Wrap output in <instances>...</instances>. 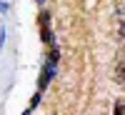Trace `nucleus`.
I'll return each mask as SVG.
<instances>
[{"instance_id":"obj_1","label":"nucleus","mask_w":125,"mask_h":115,"mask_svg":"<svg viewBox=\"0 0 125 115\" xmlns=\"http://www.w3.org/2000/svg\"><path fill=\"white\" fill-rule=\"evenodd\" d=\"M53 75H55V65H45V68H43V75H40V83H38L40 93H43V90H45V85L53 80Z\"/></svg>"},{"instance_id":"obj_2","label":"nucleus","mask_w":125,"mask_h":115,"mask_svg":"<svg viewBox=\"0 0 125 115\" xmlns=\"http://www.w3.org/2000/svg\"><path fill=\"white\" fill-rule=\"evenodd\" d=\"M115 80H118V83H123V80H125V70H123V53L118 55V68H115Z\"/></svg>"},{"instance_id":"obj_3","label":"nucleus","mask_w":125,"mask_h":115,"mask_svg":"<svg viewBox=\"0 0 125 115\" xmlns=\"http://www.w3.org/2000/svg\"><path fill=\"white\" fill-rule=\"evenodd\" d=\"M38 18H40V25H43V28H50V18H53V15H50L48 10H43V13H40Z\"/></svg>"},{"instance_id":"obj_4","label":"nucleus","mask_w":125,"mask_h":115,"mask_svg":"<svg viewBox=\"0 0 125 115\" xmlns=\"http://www.w3.org/2000/svg\"><path fill=\"white\" fill-rule=\"evenodd\" d=\"M43 40L50 45H55V40H53V33H50V28H43Z\"/></svg>"},{"instance_id":"obj_5","label":"nucleus","mask_w":125,"mask_h":115,"mask_svg":"<svg viewBox=\"0 0 125 115\" xmlns=\"http://www.w3.org/2000/svg\"><path fill=\"white\" fill-rule=\"evenodd\" d=\"M115 115H123V98H118L115 103Z\"/></svg>"},{"instance_id":"obj_6","label":"nucleus","mask_w":125,"mask_h":115,"mask_svg":"<svg viewBox=\"0 0 125 115\" xmlns=\"http://www.w3.org/2000/svg\"><path fill=\"white\" fill-rule=\"evenodd\" d=\"M5 45V28H0V48Z\"/></svg>"},{"instance_id":"obj_7","label":"nucleus","mask_w":125,"mask_h":115,"mask_svg":"<svg viewBox=\"0 0 125 115\" xmlns=\"http://www.w3.org/2000/svg\"><path fill=\"white\" fill-rule=\"evenodd\" d=\"M5 10H8V3L3 0V3H0V13H5Z\"/></svg>"},{"instance_id":"obj_8","label":"nucleus","mask_w":125,"mask_h":115,"mask_svg":"<svg viewBox=\"0 0 125 115\" xmlns=\"http://www.w3.org/2000/svg\"><path fill=\"white\" fill-rule=\"evenodd\" d=\"M23 115H30V108H28V110H25V113H23Z\"/></svg>"},{"instance_id":"obj_9","label":"nucleus","mask_w":125,"mask_h":115,"mask_svg":"<svg viewBox=\"0 0 125 115\" xmlns=\"http://www.w3.org/2000/svg\"><path fill=\"white\" fill-rule=\"evenodd\" d=\"M35 3H40V5H43V3H45V0H35Z\"/></svg>"},{"instance_id":"obj_10","label":"nucleus","mask_w":125,"mask_h":115,"mask_svg":"<svg viewBox=\"0 0 125 115\" xmlns=\"http://www.w3.org/2000/svg\"><path fill=\"white\" fill-rule=\"evenodd\" d=\"M5 3H8V0H5Z\"/></svg>"}]
</instances>
